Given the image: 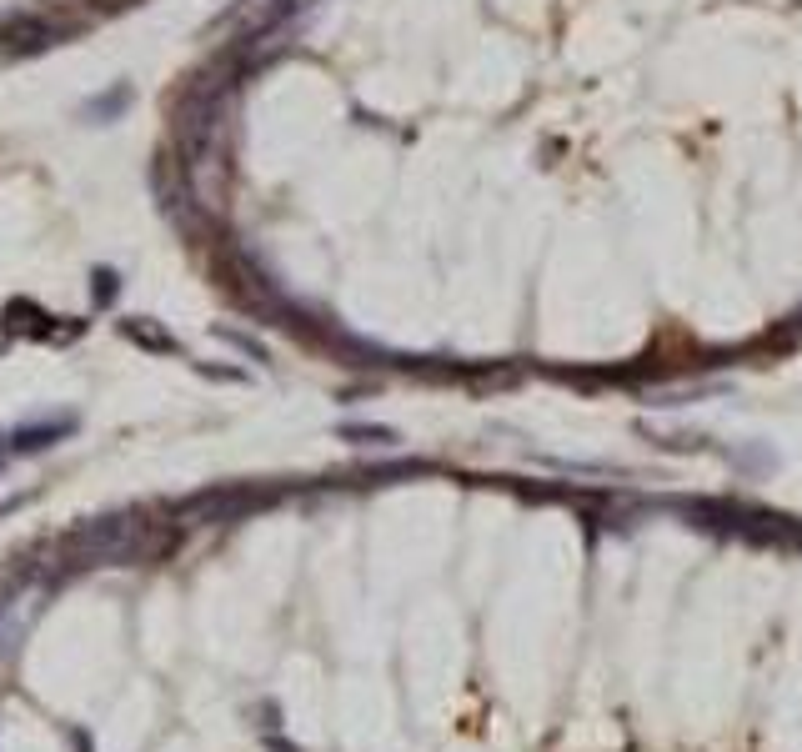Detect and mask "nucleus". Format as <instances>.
Masks as SVG:
<instances>
[{
	"mask_svg": "<svg viewBox=\"0 0 802 752\" xmlns=\"http://www.w3.org/2000/svg\"><path fill=\"white\" fill-rule=\"evenodd\" d=\"M146 552H151V532L136 512L96 517V522H81L61 537L66 567H121V562H141Z\"/></svg>",
	"mask_w": 802,
	"mask_h": 752,
	"instance_id": "f257e3e1",
	"label": "nucleus"
},
{
	"mask_svg": "<svg viewBox=\"0 0 802 752\" xmlns=\"http://www.w3.org/2000/svg\"><path fill=\"white\" fill-rule=\"evenodd\" d=\"M61 587V572H41V567H21L0 582V662L16 657L31 617L46 607V597Z\"/></svg>",
	"mask_w": 802,
	"mask_h": 752,
	"instance_id": "f03ea898",
	"label": "nucleus"
},
{
	"mask_svg": "<svg viewBox=\"0 0 802 752\" xmlns=\"http://www.w3.org/2000/svg\"><path fill=\"white\" fill-rule=\"evenodd\" d=\"M76 422L71 417H56V422H41V427H21L11 442H16V452H36V447H51L56 437H66Z\"/></svg>",
	"mask_w": 802,
	"mask_h": 752,
	"instance_id": "7ed1b4c3",
	"label": "nucleus"
}]
</instances>
